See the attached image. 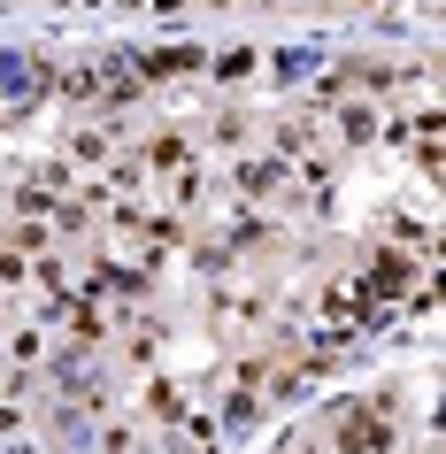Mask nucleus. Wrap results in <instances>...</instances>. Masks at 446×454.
Instances as JSON below:
<instances>
[{
    "label": "nucleus",
    "instance_id": "nucleus-1",
    "mask_svg": "<svg viewBox=\"0 0 446 454\" xmlns=\"http://www.w3.org/2000/svg\"><path fill=\"white\" fill-rule=\"evenodd\" d=\"M377 447H393V431L377 424V416H354L347 424V454H377Z\"/></svg>",
    "mask_w": 446,
    "mask_h": 454
},
{
    "label": "nucleus",
    "instance_id": "nucleus-2",
    "mask_svg": "<svg viewBox=\"0 0 446 454\" xmlns=\"http://www.w3.org/2000/svg\"><path fill=\"white\" fill-rule=\"evenodd\" d=\"M39 85H47V77H39V62H0V93H39Z\"/></svg>",
    "mask_w": 446,
    "mask_h": 454
}]
</instances>
